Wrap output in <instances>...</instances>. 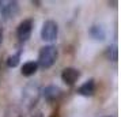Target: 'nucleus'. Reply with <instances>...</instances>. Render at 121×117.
<instances>
[{
    "label": "nucleus",
    "instance_id": "20e7f679",
    "mask_svg": "<svg viewBox=\"0 0 121 117\" xmlns=\"http://www.w3.org/2000/svg\"><path fill=\"white\" fill-rule=\"evenodd\" d=\"M79 76H80V72L78 71L76 68H65L63 72H61V79H63V82L67 84H69V86H72V84H75V82H76L78 79H79Z\"/></svg>",
    "mask_w": 121,
    "mask_h": 117
},
{
    "label": "nucleus",
    "instance_id": "ddd939ff",
    "mask_svg": "<svg viewBox=\"0 0 121 117\" xmlns=\"http://www.w3.org/2000/svg\"><path fill=\"white\" fill-rule=\"evenodd\" d=\"M0 6H1V1H0Z\"/></svg>",
    "mask_w": 121,
    "mask_h": 117
},
{
    "label": "nucleus",
    "instance_id": "1a4fd4ad",
    "mask_svg": "<svg viewBox=\"0 0 121 117\" xmlns=\"http://www.w3.org/2000/svg\"><path fill=\"white\" fill-rule=\"evenodd\" d=\"M90 35H91L94 39L104 41L106 33H105L104 27H101V26H91V29H90Z\"/></svg>",
    "mask_w": 121,
    "mask_h": 117
},
{
    "label": "nucleus",
    "instance_id": "6e6552de",
    "mask_svg": "<svg viewBox=\"0 0 121 117\" xmlns=\"http://www.w3.org/2000/svg\"><path fill=\"white\" fill-rule=\"evenodd\" d=\"M37 63L34 61H27L25 63L22 65V75H25V76H31V75H34V74L37 72Z\"/></svg>",
    "mask_w": 121,
    "mask_h": 117
},
{
    "label": "nucleus",
    "instance_id": "423d86ee",
    "mask_svg": "<svg viewBox=\"0 0 121 117\" xmlns=\"http://www.w3.org/2000/svg\"><path fill=\"white\" fill-rule=\"evenodd\" d=\"M94 91H95V83H94L93 79H90L87 80L84 84H82L79 90H78V93L80 95H84V97H88V95H93Z\"/></svg>",
    "mask_w": 121,
    "mask_h": 117
},
{
    "label": "nucleus",
    "instance_id": "0eeeda50",
    "mask_svg": "<svg viewBox=\"0 0 121 117\" xmlns=\"http://www.w3.org/2000/svg\"><path fill=\"white\" fill-rule=\"evenodd\" d=\"M60 94H61V90L59 87H56V86H49V87H46L44 90V97L48 101H53L56 98H59Z\"/></svg>",
    "mask_w": 121,
    "mask_h": 117
},
{
    "label": "nucleus",
    "instance_id": "9d476101",
    "mask_svg": "<svg viewBox=\"0 0 121 117\" xmlns=\"http://www.w3.org/2000/svg\"><path fill=\"white\" fill-rule=\"evenodd\" d=\"M18 64H19V53L8 57V60H7V65H8V67L14 68V67H17Z\"/></svg>",
    "mask_w": 121,
    "mask_h": 117
},
{
    "label": "nucleus",
    "instance_id": "f03ea898",
    "mask_svg": "<svg viewBox=\"0 0 121 117\" xmlns=\"http://www.w3.org/2000/svg\"><path fill=\"white\" fill-rule=\"evenodd\" d=\"M59 33V26L55 21H46L41 29V38L44 41H55Z\"/></svg>",
    "mask_w": 121,
    "mask_h": 117
},
{
    "label": "nucleus",
    "instance_id": "7ed1b4c3",
    "mask_svg": "<svg viewBox=\"0 0 121 117\" xmlns=\"http://www.w3.org/2000/svg\"><path fill=\"white\" fill-rule=\"evenodd\" d=\"M31 30H33V21L31 19H26V21L21 22L17 30L18 38L21 41H27L30 34H31Z\"/></svg>",
    "mask_w": 121,
    "mask_h": 117
},
{
    "label": "nucleus",
    "instance_id": "f257e3e1",
    "mask_svg": "<svg viewBox=\"0 0 121 117\" xmlns=\"http://www.w3.org/2000/svg\"><path fill=\"white\" fill-rule=\"evenodd\" d=\"M57 59V49L55 46H44L39 50L38 55V64L41 68H49L55 64Z\"/></svg>",
    "mask_w": 121,
    "mask_h": 117
},
{
    "label": "nucleus",
    "instance_id": "9b49d317",
    "mask_svg": "<svg viewBox=\"0 0 121 117\" xmlns=\"http://www.w3.org/2000/svg\"><path fill=\"white\" fill-rule=\"evenodd\" d=\"M1 39H3V31H1V29H0V44H1Z\"/></svg>",
    "mask_w": 121,
    "mask_h": 117
},
{
    "label": "nucleus",
    "instance_id": "f8f14e48",
    "mask_svg": "<svg viewBox=\"0 0 121 117\" xmlns=\"http://www.w3.org/2000/svg\"><path fill=\"white\" fill-rule=\"evenodd\" d=\"M105 117H110V116H105Z\"/></svg>",
    "mask_w": 121,
    "mask_h": 117
},
{
    "label": "nucleus",
    "instance_id": "39448f33",
    "mask_svg": "<svg viewBox=\"0 0 121 117\" xmlns=\"http://www.w3.org/2000/svg\"><path fill=\"white\" fill-rule=\"evenodd\" d=\"M18 12V3L17 1H7L6 6H1V14L6 18H11Z\"/></svg>",
    "mask_w": 121,
    "mask_h": 117
}]
</instances>
